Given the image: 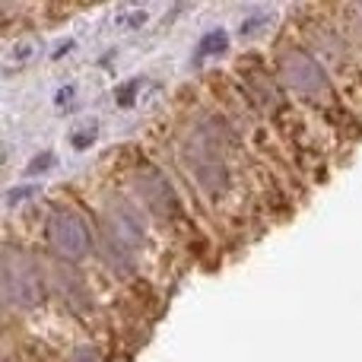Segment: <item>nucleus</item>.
Here are the masks:
<instances>
[{"label":"nucleus","instance_id":"nucleus-1","mask_svg":"<svg viewBox=\"0 0 362 362\" xmlns=\"http://www.w3.org/2000/svg\"><path fill=\"white\" fill-rule=\"evenodd\" d=\"M274 70L283 86L296 95V102L305 105L308 115L334 127L337 140H344L346 146L359 144L362 118L337 89V83L331 80V70L325 67V61L305 45V38H299L296 32H283L274 42Z\"/></svg>","mask_w":362,"mask_h":362},{"label":"nucleus","instance_id":"nucleus-2","mask_svg":"<svg viewBox=\"0 0 362 362\" xmlns=\"http://www.w3.org/2000/svg\"><path fill=\"white\" fill-rule=\"evenodd\" d=\"M131 178H134V191H137L140 204L146 206V213H150L153 219H159L163 226H169V229H175V232L187 229L185 226L187 213L178 200L175 178H169L156 163H150L144 153H140L137 163L131 165Z\"/></svg>","mask_w":362,"mask_h":362},{"label":"nucleus","instance_id":"nucleus-3","mask_svg":"<svg viewBox=\"0 0 362 362\" xmlns=\"http://www.w3.org/2000/svg\"><path fill=\"white\" fill-rule=\"evenodd\" d=\"M45 232H48V242L54 245L57 255L74 264L99 248V238H95V229L89 226V219L70 204L51 206L48 219H45Z\"/></svg>","mask_w":362,"mask_h":362},{"label":"nucleus","instance_id":"nucleus-4","mask_svg":"<svg viewBox=\"0 0 362 362\" xmlns=\"http://www.w3.org/2000/svg\"><path fill=\"white\" fill-rule=\"evenodd\" d=\"M226 42H229V35H226L223 29H213V32H206V35L200 38V51H204V54L223 51V48H226Z\"/></svg>","mask_w":362,"mask_h":362},{"label":"nucleus","instance_id":"nucleus-5","mask_svg":"<svg viewBox=\"0 0 362 362\" xmlns=\"http://www.w3.org/2000/svg\"><path fill=\"white\" fill-rule=\"evenodd\" d=\"M70 362H105L99 346H89V344H80L74 353H70Z\"/></svg>","mask_w":362,"mask_h":362},{"label":"nucleus","instance_id":"nucleus-6","mask_svg":"<svg viewBox=\"0 0 362 362\" xmlns=\"http://www.w3.org/2000/svg\"><path fill=\"white\" fill-rule=\"evenodd\" d=\"M48 165H54V153H45V156H38L35 163L29 165V172H42V169H48Z\"/></svg>","mask_w":362,"mask_h":362},{"label":"nucleus","instance_id":"nucleus-7","mask_svg":"<svg viewBox=\"0 0 362 362\" xmlns=\"http://www.w3.org/2000/svg\"><path fill=\"white\" fill-rule=\"evenodd\" d=\"M70 95H74V86H64L61 93H57V102H61V105H64V102H67Z\"/></svg>","mask_w":362,"mask_h":362}]
</instances>
